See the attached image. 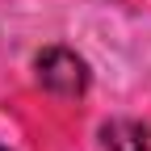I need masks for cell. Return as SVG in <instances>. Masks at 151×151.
I'll return each mask as SVG.
<instances>
[{"mask_svg": "<svg viewBox=\"0 0 151 151\" xmlns=\"http://www.w3.org/2000/svg\"><path fill=\"white\" fill-rule=\"evenodd\" d=\"M101 143L105 151H151V126L134 118H113L101 126Z\"/></svg>", "mask_w": 151, "mask_h": 151, "instance_id": "cell-2", "label": "cell"}, {"mask_svg": "<svg viewBox=\"0 0 151 151\" xmlns=\"http://www.w3.org/2000/svg\"><path fill=\"white\" fill-rule=\"evenodd\" d=\"M38 67V84L50 88L55 97H84L88 92V63L67 46H46L34 59Z\"/></svg>", "mask_w": 151, "mask_h": 151, "instance_id": "cell-1", "label": "cell"}, {"mask_svg": "<svg viewBox=\"0 0 151 151\" xmlns=\"http://www.w3.org/2000/svg\"><path fill=\"white\" fill-rule=\"evenodd\" d=\"M0 151H9V147H0Z\"/></svg>", "mask_w": 151, "mask_h": 151, "instance_id": "cell-3", "label": "cell"}]
</instances>
